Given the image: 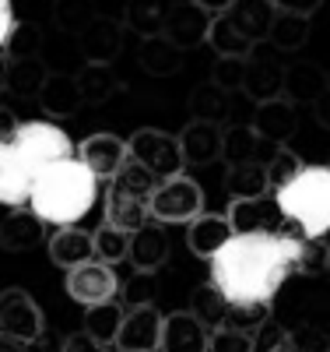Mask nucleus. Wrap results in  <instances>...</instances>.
<instances>
[{
  "label": "nucleus",
  "instance_id": "obj_1",
  "mask_svg": "<svg viewBox=\"0 0 330 352\" xmlns=\"http://www.w3.org/2000/svg\"><path fill=\"white\" fill-rule=\"evenodd\" d=\"M295 236L235 232L211 257V282L225 292V300L271 303L288 275H295Z\"/></svg>",
  "mask_w": 330,
  "mask_h": 352
},
{
  "label": "nucleus",
  "instance_id": "obj_2",
  "mask_svg": "<svg viewBox=\"0 0 330 352\" xmlns=\"http://www.w3.org/2000/svg\"><path fill=\"white\" fill-rule=\"evenodd\" d=\"M99 197V176L78 155L60 159L39 173H32L28 187V208L46 226H78Z\"/></svg>",
  "mask_w": 330,
  "mask_h": 352
},
{
  "label": "nucleus",
  "instance_id": "obj_3",
  "mask_svg": "<svg viewBox=\"0 0 330 352\" xmlns=\"http://www.w3.org/2000/svg\"><path fill=\"white\" fill-rule=\"evenodd\" d=\"M281 212L303 236L330 232V166H303V173L278 194Z\"/></svg>",
  "mask_w": 330,
  "mask_h": 352
},
{
  "label": "nucleus",
  "instance_id": "obj_4",
  "mask_svg": "<svg viewBox=\"0 0 330 352\" xmlns=\"http://www.w3.org/2000/svg\"><path fill=\"white\" fill-rule=\"evenodd\" d=\"M127 152L130 159H137L148 173H155L158 180H172V176H183L187 162H183V148H179V138L165 134L158 127H137L127 138Z\"/></svg>",
  "mask_w": 330,
  "mask_h": 352
},
{
  "label": "nucleus",
  "instance_id": "obj_5",
  "mask_svg": "<svg viewBox=\"0 0 330 352\" xmlns=\"http://www.w3.org/2000/svg\"><path fill=\"white\" fill-rule=\"evenodd\" d=\"M148 212L158 226H187L204 212V190L193 176H172L155 187Z\"/></svg>",
  "mask_w": 330,
  "mask_h": 352
},
{
  "label": "nucleus",
  "instance_id": "obj_6",
  "mask_svg": "<svg viewBox=\"0 0 330 352\" xmlns=\"http://www.w3.org/2000/svg\"><path fill=\"white\" fill-rule=\"evenodd\" d=\"M11 144H14V152L21 155V162L32 173H39V169H46V166H53L60 159L74 155L71 138L60 131L56 124H49V120H28V124H21Z\"/></svg>",
  "mask_w": 330,
  "mask_h": 352
},
{
  "label": "nucleus",
  "instance_id": "obj_7",
  "mask_svg": "<svg viewBox=\"0 0 330 352\" xmlns=\"http://www.w3.org/2000/svg\"><path fill=\"white\" fill-rule=\"evenodd\" d=\"M228 222L235 232H263V236H295V226L281 212V204L274 194L263 197H246V201H232Z\"/></svg>",
  "mask_w": 330,
  "mask_h": 352
},
{
  "label": "nucleus",
  "instance_id": "obj_8",
  "mask_svg": "<svg viewBox=\"0 0 330 352\" xmlns=\"http://www.w3.org/2000/svg\"><path fill=\"white\" fill-rule=\"evenodd\" d=\"M43 328H46L43 310L21 285H11V289L0 292V335L25 345V342H32Z\"/></svg>",
  "mask_w": 330,
  "mask_h": 352
},
{
  "label": "nucleus",
  "instance_id": "obj_9",
  "mask_svg": "<svg viewBox=\"0 0 330 352\" xmlns=\"http://www.w3.org/2000/svg\"><path fill=\"white\" fill-rule=\"evenodd\" d=\"M116 292H119V278L113 272V264H106V261L92 257V261H84L67 272V296L81 307L116 300Z\"/></svg>",
  "mask_w": 330,
  "mask_h": 352
},
{
  "label": "nucleus",
  "instance_id": "obj_10",
  "mask_svg": "<svg viewBox=\"0 0 330 352\" xmlns=\"http://www.w3.org/2000/svg\"><path fill=\"white\" fill-rule=\"evenodd\" d=\"M162 324H165V317L158 314L155 303L127 307L123 324H119V335H116L113 345L119 352H158V345H162Z\"/></svg>",
  "mask_w": 330,
  "mask_h": 352
},
{
  "label": "nucleus",
  "instance_id": "obj_11",
  "mask_svg": "<svg viewBox=\"0 0 330 352\" xmlns=\"http://www.w3.org/2000/svg\"><path fill=\"white\" fill-rule=\"evenodd\" d=\"M207 28H211V11L200 8L197 0H176L162 36L187 53V50H197L200 43H207Z\"/></svg>",
  "mask_w": 330,
  "mask_h": 352
},
{
  "label": "nucleus",
  "instance_id": "obj_12",
  "mask_svg": "<svg viewBox=\"0 0 330 352\" xmlns=\"http://www.w3.org/2000/svg\"><path fill=\"white\" fill-rule=\"evenodd\" d=\"M218 14H225V21L250 46H260V43H267V36H271V21H274L278 8H274V0H232V4Z\"/></svg>",
  "mask_w": 330,
  "mask_h": 352
},
{
  "label": "nucleus",
  "instance_id": "obj_13",
  "mask_svg": "<svg viewBox=\"0 0 330 352\" xmlns=\"http://www.w3.org/2000/svg\"><path fill=\"white\" fill-rule=\"evenodd\" d=\"M123 21H113L106 14H99L92 25L78 36V50L84 56V64H113L119 50H123Z\"/></svg>",
  "mask_w": 330,
  "mask_h": 352
},
{
  "label": "nucleus",
  "instance_id": "obj_14",
  "mask_svg": "<svg viewBox=\"0 0 330 352\" xmlns=\"http://www.w3.org/2000/svg\"><path fill=\"white\" fill-rule=\"evenodd\" d=\"M78 159L92 169L99 180H113V176L119 173V166L130 159V152H127V141H123V138L102 131V134H92V138L81 141Z\"/></svg>",
  "mask_w": 330,
  "mask_h": 352
},
{
  "label": "nucleus",
  "instance_id": "obj_15",
  "mask_svg": "<svg viewBox=\"0 0 330 352\" xmlns=\"http://www.w3.org/2000/svg\"><path fill=\"white\" fill-rule=\"evenodd\" d=\"M253 131L267 141V144H288L298 131V113H295V102H288L285 96L281 99H267V102H257L253 109Z\"/></svg>",
  "mask_w": 330,
  "mask_h": 352
},
{
  "label": "nucleus",
  "instance_id": "obj_16",
  "mask_svg": "<svg viewBox=\"0 0 330 352\" xmlns=\"http://www.w3.org/2000/svg\"><path fill=\"white\" fill-rule=\"evenodd\" d=\"M222 124H207V120H190L179 131V148H183V162L187 169L193 166H211L215 159H222Z\"/></svg>",
  "mask_w": 330,
  "mask_h": 352
},
{
  "label": "nucleus",
  "instance_id": "obj_17",
  "mask_svg": "<svg viewBox=\"0 0 330 352\" xmlns=\"http://www.w3.org/2000/svg\"><path fill=\"white\" fill-rule=\"evenodd\" d=\"M281 144H267L253 124H232L222 134V162L225 166H243V162H267Z\"/></svg>",
  "mask_w": 330,
  "mask_h": 352
},
{
  "label": "nucleus",
  "instance_id": "obj_18",
  "mask_svg": "<svg viewBox=\"0 0 330 352\" xmlns=\"http://www.w3.org/2000/svg\"><path fill=\"white\" fill-rule=\"evenodd\" d=\"M207 349H211V331L190 310H176L165 317L158 352H207Z\"/></svg>",
  "mask_w": 330,
  "mask_h": 352
},
{
  "label": "nucleus",
  "instance_id": "obj_19",
  "mask_svg": "<svg viewBox=\"0 0 330 352\" xmlns=\"http://www.w3.org/2000/svg\"><path fill=\"white\" fill-rule=\"evenodd\" d=\"M36 99H39V109L46 116H53V120H67V116H74L84 106L78 78L74 74H64V71H49Z\"/></svg>",
  "mask_w": 330,
  "mask_h": 352
},
{
  "label": "nucleus",
  "instance_id": "obj_20",
  "mask_svg": "<svg viewBox=\"0 0 330 352\" xmlns=\"http://www.w3.org/2000/svg\"><path fill=\"white\" fill-rule=\"evenodd\" d=\"M46 236V222L32 212V208H11L0 219V250L8 254H25L39 247Z\"/></svg>",
  "mask_w": 330,
  "mask_h": 352
},
{
  "label": "nucleus",
  "instance_id": "obj_21",
  "mask_svg": "<svg viewBox=\"0 0 330 352\" xmlns=\"http://www.w3.org/2000/svg\"><path fill=\"white\" fill-rule=\"evenodd\" d=\"M243 92H246L253 102H267V99H281V96H285V67L274 64L271 56H263L260 46L250 53V60H246Z\"/></svg>",
  "mask_w": 330,
  "mask_h": 352
},
{
  "label": "nucleus",
  "instance_id": "obj_22",
  "mask_svg": "<svg viewBox=\"0 0 330 352\" xmlns=\"http://www.w3.org/2000/svg\"><path fill=\"white\" fill-rule=\"evenodd\" d=\"M232 236H235V229H232L228 215H207V212H200L193 222H187V247L197 257H204V261H211Z\"/></svg>",
  "mask_w": 330,
  "mask_h": 352
},
{
  "label": "nucleus",
  "instance_id": "obj_23",
  "mask_svg": "<svg viewBox=\"0 0 330 352\" xmlns=\"http://www.w3.org/2000/svg\"><path fill=\"white\" fill-rule=\"evenodd\" d=\"M28 187H32V169L21 162L14 144H0V204H8V208H25Z\"/></svg>",
  "mask_w": 330,
  "mask_h": 352
},
{
  "label": "nucleus",
  "instance_id": "obj_24",
  "mask_svg": "<svg viewBox=\"0 0 330 352\" xmlns=\"http://www.w3.org/2000/svg\"><path fill=\"white\" fill-rule=\"evenodd\" d=\"M130 268L134 272H158L165 268V261H169V236H165V229L162 226H141L137 232H130Z\"/></svg>",
  "mask_w": 330,
  "mask_h": 352
},
{
  "label": "nucleus",
  "instance_id": "obj_25",
  "mask_svg": "<svg viewBox=\"0 0 330 352\" xmlns=\"http://www.w3.org/2000/svg\"><path fill=\"white\" fill-rule=\"evenodd\" d=\"M95 257V243H92V232H84L81 226H60L53 236H49V261L56 268H78V264L92 261Z\"/></svg>",
  "mask_w": 330,
  "mask_h": 352
},
{
  "label": "nucleus",
  "instance_id": "obj_26",
  "mask_svg": "<svg viewBox=\"0 0 330 352\" xmlns=\"http://www.w3.org/2000/svg\"><path fill=\"white\" fill-rule=\"evenodd\" d=\"M148 219H152V212H148V197L109 184V190H106V222H113L116 229H123V232H137L141 226H148Z\"/></svg>",
  "mask_w": 330,
  "mask_h": 352
},
{
  "label": "nucleus",
  "instance_id": "obj_27",
  "mask_svg": "<svg viewBox=\"0 0 330 352\" xmlns=\"http://www.w3.org/2000/svg\"><path fill=\"white\" fill-rule=\"evenodd\" d=\"M172 4H176V0H127V8H123V28H127V32H134V36H141V39L162 36Z\"/></svg>",
  "mask_w": 330,
  "mask_h": 352
},
{
  "label": "nucleus",
  "instance_id": "obj_28",
  "mask_svg": "<svg viewBox=\"0 0 330 352\" xmlns=\"http://www.w3.org/2000/svg\"><path fill=\"white\" fill-rule=\"evenodd\" d=\"M137 67L152 78H172L183 67V50L172 46L165 36H148L137 46Z\"/></svg>",
  "mask_w": 330,
  "mask_h": 352
},
{
  "label": "nucleus",
  "instance_id": "obj_29",
  "mask_svg": "<svg viewBox=\"0 0 330 352\" xmlns=\"http://www.w3.org/2000/svg\"><path fill=\"white\" fill-rule=\"evenodd\" d=\"M327 85H330V74L316 64H292L285 67V99L288 102H316L320 92H327Z\"/></svg>",
  "mask_w": 330,
  "mask_h": 352
},
{
  "label": "nucleus",
  "instance_id": "obj_30",
  "mask_svg": "<svg viewBox=\"0 0 330 352\" xmlns=\"http://www.w3.org/2000/svg\"><path fill=\"white\" fill-rule=\"evenodd\" d=\"M74 78H78V88H81L84 106H102V102H109L116 92H123V81L116 78L113 64H84Z\"/></svg>",
  "mask_w": 330,
  "mask_h": 352
},
{
  "label": "nucleus",
  "instance_id": "obj_31",
  "mask_svg": "<svg viewBox=\"0 0 330 352\" xmlns=\"http://www.w3.org/2000/svg\"><path fill=\"white\" fill-rule=\"evenodd\" d=\"M123 314L127 307L119 300H102L84 307V335H92L99 345H113L119 335V324H123Z\"/></svg>",
  "mask_w": 330,
  "mask_h": 352
},
{
  "label": "nucleus",
  "instance_id": "obj_32",
  "mask_svg": "<svg viewBox=\"0 0 330 352\" xmlns=\"http://www.w3.org/2000/svg\"><path fill=\"white\" fill-rule=\"evenodd\" d=\"M187 106H190V120H207V124H225L228 113H232L228 92L218 88L215 81L197 85L190 92V99H187Z\"/></svg>",
  "mask_w": 330,
  "mask_h": 352
},
{
  "label": "nucleus",
  "instance_id": "obj_33",
  "mask_svg": "<svg viewBox=\"0 0 330 352\" xmlns=\"http://www.w3.org/2000/svg\"><path fill=\"white\" fill-rule=\"evenodd\" d=\"M225 307H228V300H225V292L215 282H200L190 292V314L200 320L207 331H218L225 324Z\"/></svg>",
  "mask_w": 330,
  "mask_h": 352
},
{
  "label": "nucleus",
  "instance_id": "obj_34",
  "mask_svg": "<svg viewBox=\"0 0 330 352\" xmlns=\"http://www.w3.org/2000/svg\"><path fill=\"white\" fill-rule=\"evenodd\" d=\"M271 320V303L267 300H228L225 307V324L239 335H257Z\"/></svg>",
  "mask_w": 330,
  "mask_h": 352
},
{
  "label": "nucleus",
  "instance_id": "obj_35",
  "mask_svg": "<svg viewBox=\"0 0 330 352\" xmlns=\"http://www.w3.org/2000/svg\"><path fill=\"white\" fill-rule=\"evenodd\" d=\"M306 43H309V18L278 11L274 21H271L267 46H274V50H281V53H295V50H303Z\"/></svg>",
  "mask_w": 330,
  "mask_h": 352
},
{
  "label": "nucleus",
  "instance_id": "obj_36",
  "mask_svg": "<svg viewBox=\"0 0 330 352\" xmlns=\"http://www.w3.org/2000/svg\"><path fill=\"white\" fill-rule=\"evenodd\" d=\"M225 187L232 201H246V197H263L267 190V166L263 162H243V166H228Z\"/></svg>",
  "mask_w": 330,
  "mask_h": 352
},
{
  "label": "nucleus",
  "instance_id": "obj_37",
  "mask_svg": "<svg viewBox=\"0 0 330 352\" xmlns=\"http://www.w3.org/2000/svg\"><path fill=\"white\" fill-rule=\"evenodd\" d=\"M330 272V243L327 236H295V275H306L316 278Z\"/></svg>",
  "mask_w": 330,
  "mask_h": 352
},
{
  "label": "nucleus",
  "instance_id": "obj_38",
  "mask_svg": "<svg viewBox=\"0 0 330 352\" xmlns=\"http://www.w3.org/2000/svg\"><path fill=\"white\" fill-rule=\"evenodd\" d=\"M99 18L95 0H53V21L64 36H81Z\"/></svg>",
  "mask_w": 330,
  "mask_h": 352
},
{
  "label": "nucleus",
  "instance_id": "obj_39",
  "mask_svg": "<svg viewBox=\"0 0 330 352\" xmlns=\"http://www.w3.org/2000/svg\"><path fill=\"white\" fill-rule=\"evenodd\" d=\"M46 64L43 56H32V60H8V92L14 96H39V88L46 81Z\"/></svg>",
  "mask_w": 330,
  "mask_h": 352
},
{
  "label": "nucleus",
  "instance_id": "obj_40",
  "mask_svg": "<svg viewBox=\"0 0 330 352\" xmlns=\"http://www.w3.org/2000/svg\"><path fill=\"white\" fill-rule=\"evenodd\" d=\"M43 28L36 25V21H18L14 28H11V36H8V43H4V53L8 60H32V56H39L43 53Z\"/></svg>",
  "mask_w": 330,
  "mask_h": 352
},
{
  "label": "nucleus",
  "instance_id": "obj_41",
  "mask_svg": "<svg viewBox=\"0 0 330 352\" xmlns=\"http://www.w3.org/2000/svg\"><path fill=\"white\" fill-rule=\"evenodd\" d=\"M207 46L215 50V56H250L257 46H250L235 28L225 21V14H211V28H207Z\"/></svg>",
  "mask_w": 330,
  "mask_h": 352
},
{
  "label": "nucleus",
  "instance_id": "obj_42",
  "mask_svg": "<svg viewBox=\"0 0 330 352\" xmlns=\"http://www.w3.org/2000/svg\"><path fill=\"white\" fill-rule=\"evenodd\" d=\"M92 243H95V261L119 264V261H127V254H130V232L116 229L113 222H102L92 232Z\"/></svg>",
  "mask_w": 330,
  "mask_h": 352
},
{
  "label": "nucleus",
  "instance_id": "obj_43",
  "mask_svg": "<svg viewBox=\"0 0 330 352\" xmlns=\"http://www.w3.org/2000/svg\"><path fill=\"white\" fill-rule=\"evenodd\" d=\"M263 166H267V190H271L274 197L295 180L298 173H303V159H298L295 152H288L285 144H281V148H278L271 159H267Z\"/></svg>",
  "mask_w": 330,
  "mask_h": 352
},
{
  "label": "nucleus",
  "instance_id": "obj_44",
  "mask_svg": "<svg viewBox=\"0 0 330 352\" xmlns=\"http://www.w3.org/2000/svg\"><path fill=\"white\" fill-rule=\"evenodd\" d=\"M246 60L250 56H218L211 67V81L225 92H243V78H246Z\"/></svg>",
  "mask_w": 330,
  "mask_h": 352
},
{
  "label": "nucleus",
  "instance_id": "obj_45",
  "mask_svg": "<svg viewBox=\"0 0 330 352\" xmlns=\"http://www.w3.org/2000/svg\"><path fill=\"white\" fill-rule=\"evenodd\" d=\"M119 292H123V303L127 307L155 303V272H134L127 285H119Z\"/></svg>",
  "mask_w": 330,
  "mask_h": 352
},
{
  "label": "nucleus",
  "instance_id": "obj_46",
  "mask_svg": "<svg viewBox=\"0 0 330 352\" xmlns=\"http://www.w3.org/2000/svg\"><path fill=\"white\" fill-rule=\"evenodd\" d=\"M288 342L295 345V352H330V335H323L313 324H298L288 331Z\"/></svg>",
  "mask_w": 330,
  "mask_h": 352
},
{
  "label": "nucleus",
  "instance_id": "obj_47",
  "mask_svg": "<svg viewBox=\"0 0 330 352\" xmlns=\"http://www.w3.org/2000/svg\"><path fill=\"white\" fill-rule=\"evenodd\" d=\"M207 352H253V335H239L232 328L211 331V349Z\"/></svg>",
  "mask_w": 330,
  "mask_h": 352
},
{
  "label": "nucleus",
  "instance_id": "obj_48",
  "mask_svg": "<svg viewBox=\"0 0 330 352\" xmlns=\"http://www.w3.org/2000/svg\"><path fill=\"white\" fill-rule=\"evenodd\" d=\"M285 335H288L285 328H278V324H271V320H267V324L253 335V352H271V349H274Z\"/></svg>",
  "mask_w": 330,
  "mask_h": 352
},
{
  "label": "nucleus",
  "instance_id": "obj_49",
  "mask_svg": "<svg viewBox=\"0 0 330 352\" xmlns=\"http://www.w3.org/2000/svg\"><path fill=\"white\" fill-rule=\"evenodd\" d=\"M21 349H25V352H64V338H60L56 331H46V328H43L32 342H25Z\"/></svg>",
  "mask_w": 330,
  "mask_h": 352
},
{
  "label": "nucleus",
  "instance_id": "obj_50",
  "mask_svg": "<svg viewBox=\"0 0 330 352\" xmlns=\"http://www.w3.org/2000/svg\"><path fill=\"white\" fill-rule=\"evenodd\" d=\"M64 352H109V345H99L92 335H84V331H74L64 338Z\"/></svg>",
  "mask_w": 330,
  "mask_h": 352
},
{
  "label": "nucleus",
  "instance_id": "obj_51",
  "mask_svg": "<svg viewBox=\"0 0 330 352\" xmlns=\"http://www.w3.org/2000/svg\"><path fill=\"white\" fill-rule=\"evenodd\" d=\"M274 8H278V11H288V14L313 18V14L323 8V0H274Z\"/></svg>",
  "mask_w": 330,
  "mask_h": 352
},
{
  "label": "nucleus",
  "instance_id": "obj_52",
  "mask_svg": "<svg viewBox=\"0 0 330 352\" xmlns=\"http://www.w3.org/2000/svg\"><path fill=\"white\" fill-rule=\"evenodd\" d=\"M18 127H21V120L18 116L0 102V144H11L14 141V134H18Z\"/></svg>",
  "mask_w": 330,
  "mask_h": 352
},
{
  "label": "nucleus",
  "instance_id": "obj_53",
  "mask_svg": "<svg viewBox=\"0 0 330 352\" xmlns=\"http://www.w3.org/2000/svg\"><path fill=\"white\" fill-rule=\"evenodd\" d=\"M18 25L14 18V0H0V50H4L8 36H11V28Z\"/></svg>",
  "mask_w": 330,
  "mask_h": 352
},
{
  "label": "nucleus",
  "instance_id": "obj_54",
  "mask_svg": "<svg viewBox=\"0 0 330 352\" xmlns=\"http://www.w3.org/2000/svg\"><path fill=\"white\" fill-rule=\"evenodd\" d=\"M313 120L323 131H330V85H327V92H320V99L313 102Z\"/></svg>",
  "mask_w": 330,
  "mask_h": 352
},
{
  "label": "nucleus",
  "instance_id": "obj_55",
  "mask_svg": "<svg viewBox=\"0 0 330 352\" xmlns=\"http://www.w3.org/2000/svg\"><path fill=\"white\" fill-rule=\"evenodd\" d=\"M197 4H200V8H207L211 14H218V11H225V8L232 4V0H197Z\"/></svg>",
  "mask_w": 330,
  "mask_h": 352
},
{
  "label": "nucleus",
  "instance_id": "obj_56",
  "mask_svg": "<svg viewBox=\"0 0 330 352\" xmlns=\"http://www.w3.org/2000/svg\"><path fill=\"white\" fill-rule=\"evenodd\" d=\"M0 352H25V349H21V342H14V338H4V335H0Z\"/></svg>",
  "mask_w": 330,
  "mask_h": 352
},
{
  "label": "nucleus",
  "instance_id": "obj_57",
  "mask_svg": "<svg viewBox=\"0 0 330 352\" xmlns=\"http://www.w3.org/2000/svg\"><path fill=\"white\" fill-rule=\"evenodd\" d=\"M0 92H8V56L0 53Z\"/></svg>",
  "mask_w": 330,
  "mask_h": 352
},
{
  "label": "nucleus",
  "instance_id": "obj_58",
  "mask_svg": "<svg viewBox=\"0 0 330 352\" xmlns=\"http://www.w3.org/2000/svg\"><path fill=\"white\" fill-rule=\"evenodd\" d=\"M271 352H295V345H292V342H288V335H285V338H281V342H278Z\"/></svg>",
  "mask_w": 330,
  "mask_h": 352
}]
</instances>
